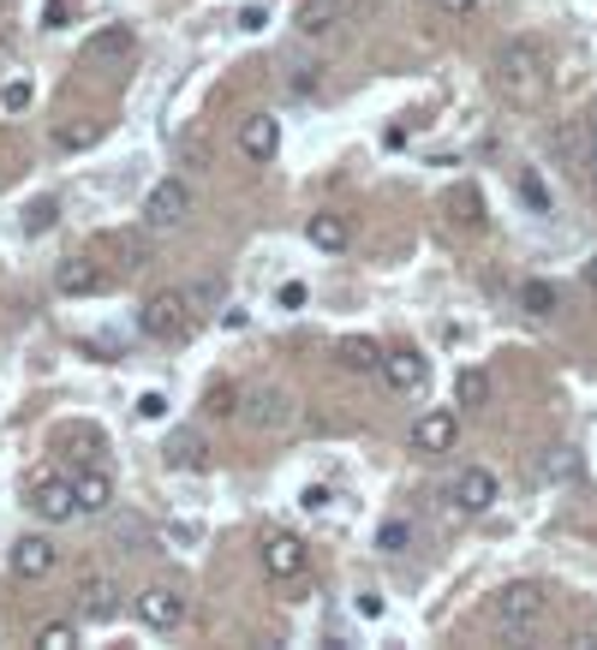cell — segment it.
I'll use <instances>...</instances> for the list:
<instances>
[{"mask_svg": "<svg viewBox=\"0 0 597 650\" xmlns=\"http://www.w3.org/2000/svg\"><path fill=\"white\" fill-rule=\"evenodd\" d=\"M497 90L514 102V108L544 102V90H550V61H544V49H537L532 36L508 42V49L497 54Z\"/></svg>", "mask_w": 597, "mask_h": 650, "instance_id": "obj_1", "label": "cell"}, {"mask_svg": "<svg viewBox=\"0 0 597 650\" xmlns=\"http://www.w3.org/2000/svg\"><path fill=\"white\" fill-rule=\"evenodd\" d=\"M544 590L537 585H508L497 590V603H490V620H497L502 632H532V627H544Z\"/></svg>", "mask_w": 597, "mask_h": 650, "instance_id": "obj_2", "label": "cell"}, {"mask_svg": "<svg viewBox=\"0 0 597 650\" xmlns=\"http://www.w3.org/2000/svg\"><path fill=\"white\" fill-rule=\"evenodd\" d=\"M31 508H36V520H49V525L78 520V496H72V478H61V471H42V478H31Z\"/></svg>", "mask_w": 597, "mask_h": 650, "instance_id": "obj_3", "label": "cell"}, {"mask_svg": "<svg viewBox=\"0 0 597 650\" xmlns=\"http://www.w3.org/2000/svg\"><path fill=\"white\" fill-rule=\"evenodd\" d=\"M185 292H156L150 305H143V317H138V329L150 334V341H180L185 329H192V317H185Z\"/></svg>", "mask_w": 597, "mask_h": 650, "instance_id": "obj_4", "label": "cell"}, {"mask_svg": "<svg viewBox=\"0 0 597 650\" xmlns=\"http://www.w3.org/2000/svg\"><path fill=\"white\" fill-rule=\"evenodd\" d=\"M185 215H192V185H185L180 173H173V180H162V185L150 191V198H143V221H150L156 233L180 227Z\"/></svg>", "mask_w": 597, "mask_h": 650, "instance_id": "obj_5", "label": "cell"}, {"mask_svg": "<svg viewBox=\"0 0 597 650\" xmlns=\"http://www.w3.org/2000/svg\"><path fill=\"white\" fill-rule=\"evenodd\" d=\"M132 609H138V620L150 632H168V627H180V620H185V597L173 585H150V590H138V597H132Z\"/></svg>", "mask_w": 597, "mask_h": 650, "instance_id": "obj_6", "label": "cell"}, {"mask_svg": "<svg viewBox=\"0 0 597 650\" xmlns=\"http://www.w3.org/2000/svg\"><path fill=\"white\" fill-rule=\"evenodd\" d=\"M448 496H455V508H460V513H490V508H497V496H502V483H497V471L466 466Z\"/></svg>", "mask_w": 597, "mask_h": 650, "instance_id": "obj_7", "label": "cell"}, {"mask_svg": "<svg viewBox=\"0 0 597 650\" xmlns=\"http://www.w3.org/2000/svg\"><path fill=\"white\" fill-rule=\"evenodd\" d=\"M132 49H138V31H132V24H102V31L84 36V61H90V66L132 61Z\"/></svg>", "mask_w": 597, "mask_h": 650, "instance_id": "obj_8", "label": "cell"}, {"mask_svg": "<svg viewBox=\"0 0 597 650\" xmlns=\"http://www.w3.org/2000/svg\"><path fill=\"white\" fill-rule=\"evenodd\" d=\"M305 561H311V550H305L294 531H275V537H264V573H269V579H299Z\"/></svg>", "mask_w": 597, "mask_h": 650, "instance_id": "obj_9", "label": "cell"}, {"mask_svg": "<svg viewBox=\"0 0 597 650\" xmlns=\"http://www.w3.org/2000/svg\"><path fill=\"white\" fill-rule=\"evenodd\" d=\"M455 436H460V418L448 406H430L425 418L413 424V448L418 454H448V448H455Z\"/></svg>", "mask_w": 597, "mask_h": 650, "instance_id": "obj_10", "label": "cell"}, {"mask_svg": "<svg viewBox=\"0 0 597 650\" xmlns=\"http://www.w3.org/2000/svg\"><path fill=\"white\" fill-rule=\"evenodd\" d=\"M54 561H61V550H54L49 537H36V531H31V537H19V543H12V573H19L24 585H31V579H49V573H54Z\"/></svg>", "mask_w": 597, "mask_h": 650, "instance_id": "obj_11", "label": "cell"}, {"mask_svg": "<svg viewBox=\"0 0 597 650\" xmlns=\"http://www.w3.org/2000/svg\"><path fill=\"white\" fill-rule=\"evenodd\" d=\"M383 382H388L395 394H418V388L430 382V364L418 359L413 347H401V352H383Z\"/></svg>", "mask_w": 597, "mask_h": 650, "instance_id": "obj_12", "label": "cell"}, {"mask_svg": "<svg viewBox=\"0 0 597 650\" xmlns=\"http://www.w3.org/2000/svg\"><path fill=\"white\" fill-rule=\"evenodd\" d=\"M162 460H168V471H203L210 466V441H203V430H173L168 441H162Z\"/></svg>", "mask_w": 597, "mask_h": 650, "instance_id": "obj_13", "label": "cell"}, {"mask_svg": "<svg viewBox=\"0 0 597 650\" xmlns=\"http://www.w3.org/2000/svg\"><path fill=\"white\" fill-rule=\"evenodd\" d=\"M78 609H84V620H114L126 609L120 603V585L108 579V573H90V579L78 585Z\"/></svg>", "mask_w": 597, "mask_h": 650, "instance_id": "obj_14", "label": "cell"}, {"mask_svg": "<svg viewBox=\"0 0 597 650\" xmlns=\"http://www.w3.org/2000/svg\"><path fill=\"white\" fill-rule=\"evenodd\" d=\"M245 418H252V430H287L294 424V401H287L281 388H257L252 394V406H245Z\"/></svg>", "mask_w": 597, "mask_h": 650, "instance_id": "obj_15", "label": "cell"}, {"mask_svg": "<svg viewBox=\"0 0 597 650\" xmlns=\"http://www.w3.org/2000/svg\"><path fill=\"white\" fill-rule=\"evenodd\" d=\"M72 496H78V513H108L114 508V478L102 466L72 471Z\"/></svg>", "mask_w": 597, "mask_h": 650, "instance_id": "obj_16", "label": "cell"}, {"mask_svg": "<svg viewBox=\"0 0 597 650\" xmlns=\"http://www.w3.org/2000/svg\"><path fill=\"white\" fill-rule=\"evenodd\" d=\"M239 150L252 161H275V150H281V126H275V114H252V120H239Z\"/></svg>", "mask_w": 597, "mask_h": 650, "instance_id": "obj_17", "label": "cell"}, {"mask_svg": "<svg viewBox=\"0 0 597 650\" xmlns=\"http://www.w3.org/2000/svg\"><path fill=\"white\" fill-rule=\"evenodd\" d=\"M54 287L72 292V299H84V292H102V269H96V263H84V257H66L61 269H54Z\"/></svg>", "mask_w": 597, "mask_h": 650, "instance_id": "obj_18", "label": "cell"}, {"mask_svg": "<svg viewBox=\"0 0 597 650\" xmlns=\"http://www.w3.org/2000/svg\"><path fill=\"white\" fill-rule=\"evenodd\" d=\"M305 239H311L317 251H329V257H334V251H347V239H353V227H347V221L341 215H311V221H305Z\"/></svg>", "mask_w": 597, "mask_h": 650, "instance_id": "obj_19", "label": "cell"}, {"mask_svg": "<svg viewBox=\"0 0 597 650\" xmlns=\"http://www.w3.org/2000/svg\"><path fill=\"white\" fill-rule=\"evenodd\" d=\"M334 359H341L347 371H359V376L383 371V347H376V341H365V334H347V341L334 347Z\"/></svg>", "mask_w": 597, "mask_h": 650, "instance_id": "obj_20", "label": "cell"}, {"mask_svg": "<svg viewBox=\"0 0 597 650\" xmlns=\"http://www.w3.org/2000/svg\"><path fill=\"white\" fill-rule=\"evenodd\" d=\"M455 401H460V406H490V371L466 364V371L455 376Z\"/></svg>", "mask_w": 597, "mask_h": 650, "instance_id": "obj_21", "label": "cell"}, {"mask_svg": "<svg viewBox=\"0 0 597 650\" xmlns=\"http://www.w3.org/2000/svg\"><path fill=\"white\" fill-rule=\"evenodd\" d=\"M334 19H341V0H305L299 7V31L305 36H323Z\"/></svg>", "mask_w": 597, "mask_h": 650, "instance_id": "obj_22", "label": "cell"}, {"mask_svg": "<svg viewBox=\"0 0 597 650\" xmlns=\"http://www.w3.org/2000/svg\"><path fill=\"white\" fill-rule=\"evenodd\" d=\"M556 305H562V292L550 287V280H526V287H520V310H526V317H550Z\"/></svg>", "mask_w": 597, "mask_h": 650, "instance_id": "obj_23", "label": "cell"}, {"mask_svg": "<svg viewBox=\"0 0 597 650\" xmlns=\"http://www.w3.org/2000/svg\"><path fill=\"white\" fill-rule=\"evenodd\" d=\"M54 221H61V198H31V203H24V221H19V227L36 239V233H49Z\"/></svg>", "mask_w": 597, "mask_h": 650, "instance_id": "obj_24", "label": "cell"}, {"mask_svg": "<svg viewBox=\"0 0 597 650\" xmlns=\"http://www.w3.org/2000/svg\"><path fill=\"white\" fill-rule=\"evenodd\" d=\"M36 644H42V650H72V644H78V627H72V620H42V627H36Z\"/></svg>", "mask_w": 597, "mask_h": 650, "instance_id": "obj_25", "label": "cell"}, {"mask_svg": "<svg viewBox=\"0 0 597 650\" xmlns=\"http://www.w3.org/2000/svg\"><path fill=\"white\" fill-rule=\"evenodd\" d=\"M376 550H383V555H406V550H413V525H406V520H388L383 531H376Z\"/></svg>", "mask_w": 597, "mask_h": 650, "instance_id": "obj_26", "label": "cell"}, {"mask_svg": "<svg viewBox=\"0 0 597 650\" xmlns=\"http://www.w3.org/2000/svg\"><path fill=\"white\" fill-rule=\"evenodd\" d=\"M520 198H526L537 215H550V191H544V180H537V173H520Z\"/></svg>", "mask_w": 597, "mask_h": 650, "instance_id": "obj_27", "label": "cell"}, {"mask_svg": "<svg viewBox=\"0 0 597 650\" xmlns=\"http://www.w3.org/2000/svg\"><path fill=\"white\" fill-rule=\"evenodd\" d=\"M305 299H311L305 280H281V292H275V305H281V310H305Z\"/></svg>", "mask_w": 597, "mask_h": 650, "instance_id": "obj_28", "label": "cell"}, {"mask_svg": "<svg viewBox=\"0 0 597 650\" xmlns=\"http://www.w3.org/2000/svg\"><path fill=\"white\" fill-rule=\"evenodd\" d=\"M138 418L162 424V418H168V394H156V388H150V394H138Z\"/></svg>", "mask_w": 597, "mask_h": 650, "instance_id": "obj_29", "label": "cell"}, {"mask_svg": "<svg viewBox=\"0 0 597 650\" xmlns=\"http://www.w3.org/2000/svg\"><path fill=\"white\" fill-rule=\"evenodd\" d=\"M180 150H185V161H192V168H203V161H210V143H203V131H185Z\"/></svg>", "mask_w": 597, "mask_h": 650, "instance_id": "obj_30", "label": "cell"}, {"mask_svg": "<svg viewBox=\"0 0 597 650\" xmlns=\"http://www.w3.org/2000/svg\"><path fill=\"white\" fill-rule=\"evenodd\" d=\"M180 292H185V305H215V299H222L215 280H198V287H180Z\"/></svg>", "mask_w": 597, "mask_h": 650, "instance_id": "obj_31", "label": "cell"}, {"mask_svg": "<svg viewBox=\"0 0 597 650\" xmlns=\"http://www.w3.org/2000/svg\"><path fill=\"white\" fill-rule=\"evenodd\" d=\"M353 609L365 615V620H383V590H359V597H353Z\"/></svg>", "mask_w": 597, "mask_h": 650, "instance_id": "obj_32", "label": "cell"}, {"mask_svg": "<svg viewBox=\"0 0 597 650\" xmlns=\"http://www.w3.org/2000/svg\"><path fill=\"white\" fill-rule=\"evenodd\" d=\"M329 501H334V496L323 490V483H311V490H305V496H299V508H305V513H323V508H329Z\"/></svg>", "mask_w": 597, "mask_h": 650, "instance_id": "obj_33", "label": "cell"}, {"mask_svg": "<svg viewBox=\"0 0 597 650\" xmlns=\"http://www.w3.org/2000/svg\"><path fill=\"white\" fill-rule=\"evenodd\" d=\"M264 24H269V12H264V7H245V12H239V31H245V36H257Z\"/></svg>", "mask_w": 597, "mask_h": 650, "instance_id": "obj_34", "label": "cell"}, {"mask_svg": "<svg viewBox=\"0 0 597 650\" xmlns=\"http://www.w3.org/2000/svg\"><path fill=\"white\" fill-rule=\"evenodd\" d=\"M66 24V0H49V7H42V31H61Z\"/></svg>", "mask_w": 597, "mask_h": 650, "instance_id": "obj_35", "label": "cell"}, {"mask_svg": "<svg viewBox=\"0 0 597 650\" xmlns=\"http://www.w3.org/2000/svg\"><path fill=\"white\" fill-rule=\"evenodd\" d=\"M0 102H7V108H12V114H24V108H31V84H12V90H7V96H0Z\"/></svg>", "mask_w": 597, "mask_h": 650, "instance_id": "obj_36", "label": "cell"}, {"mask_svg": "<svg viewBox=\"0 0 597 650\" xmlns=\"http://www.w3.org/2000/svg\"><path fill=\"white\" fill-rule=\"evenodd\" d=\"M579 173H586V185H597V138L586 143V156H579Z\"/></svg>", "mask_w": 597, "mask_h": 650, "instance_id": "obj_37", "label": "cell"}, {"mask_svg": "<svg viewBox=\"0 0 597 650\" xmlns=\"http://www.w3.org/2000/svg\"><path fill=\"white\" fill-rule=\"evenodd\" d=\"M436 7H443V12H472L478 0H436Z\"/></svg>", "mask_w": 597, "mask_h": 650, "instance_id": "obj_38", "label": "cell"}, {"mask_svg": "<svg viewBox=\"0 0 597 650\" xmlns=\"http://www.w3.org/2000/svg\"><path fill=\"white\" fill-rule=\"evenodd\" d=\"M586 287H591V292H597V257H591V263H586Z\"/></svg>", "mask_w": 597, "mask_h": 650, "instance_id": "obj_39", "label": "cell"}, {"mask_svg": "<svg viewBox=\"0 0 597 650\" xmlns=\"http://www.w3.org/2000/svg\"><path fill=\"white\" fill-rule=\"evenodd\" d=\"M591 138H597V108H591Z\"/></svg>", "mask_w": 597, "mask_h": 650, "instance_id": "obj_40", "label": "cell"}]
</instances>
